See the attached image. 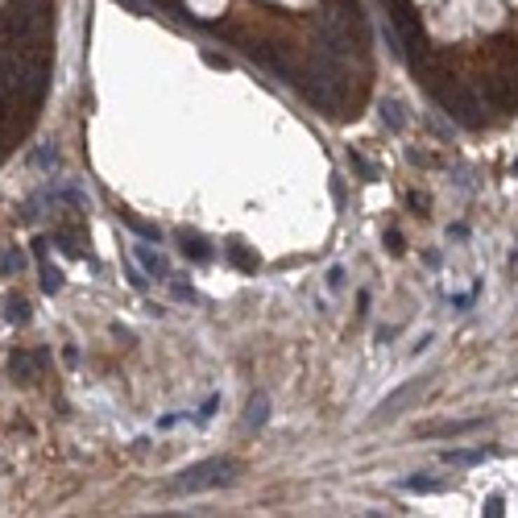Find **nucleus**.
I'll return each instance as SVG.
<instances>
[{
  "instance_id": "6",
  "label": "nucleus",
  "mask_w": 518,
  "mask_h": 518,
  "mask_svg": "<svg viewBox=\"0 0 518 518\" xmlns=\"http://www.w3.org/2000/svg\"><path fill=\"white\" fill-rule=\"evenodd\" d=\"M249 423H266V398L249 402Z\"/></svg>"
},
{
  "instance_id": "3",
  "label": "nucleus",
  "mask_w": 518,
  "mask_h": 518,
  "mask_svg": "<svg viewBox=\"0 0 518 518\" xmlns=\"http://www.w3.org/2000/svg\"><path fill=\"white\" fill-rule=\"evenodd\" d=\"M481 419H465V423H444V427H431L427 435H465V431H477Z\"/></svg>"
},
{
  "instance_id": "2",
  "label": "nucleus",
  "mask_w": 518,
  "mask_h": 518,
  "mask_svg": "<svg viewBox=\"0 0 518 518\" xmlns=\"http://www.w3.org/2000/svg\"><path fill=\"white\" fill-rule=\"evenodd\" d=\"M423 390H427V377H415V381L398 386L390 398H381V402H377V411H374V419H369V423L381 427V423H390V419H398V415H402V407H407L411 398H419Z\"/></svg>"
},
{
  "instance_id": "4",
  "label": "nucleus",
  "mask_w": 518,
  "mask_h": 518,
  "mask_svg": "<svg viewBox=\"0 0 518 518\" xmlns=\"http://www.w3.org/2000/svg\"><path fill=\"white\" fill-rule=\"evenodd\" d=\"M142 253V261H145V270H154V274H166V261L158 257V253H145V249H137Z\"/></svg>"
},
{
  "instance_id": "1",
  "label": "nucleus",
  "mask_w": 518,
  "mask_h": 518,
  "mask_svg": "<svg viewBox=\"0 0 518 518\" xmlns=\"http://www.w3.org/2000/svg\"><path fill=\"white\" fill-rule=\"evenodd\" d=\"M236 465L233 461H203V465H191L170 481V493H199V489H212V485H229L233 481Z\"/></svg>"
},
{
  "instance_id": "5",
  "label": "nucleus",
  "mask_w": 518,
  "mask_h": 518,
  "mask_svg": "<svg viewBox=\"0 0 518 518\" xmlns=\"http://www.w3.org/2000/svg\"><path fill=\"white\" fill-rule=\"evenodd\" d=\"M448 461H456V465H472V461H485V448H477V452H448Z\"/></svg>"
}]
</instances>
